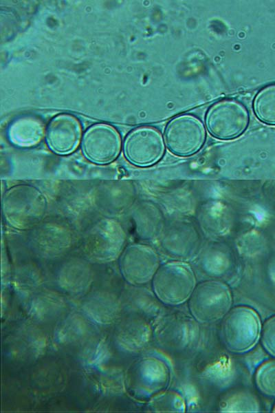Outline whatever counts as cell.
Returning a JSON list of instances; mask_svg holds the SVG:
<instances>
[{
  "mask_svg": "<svg viewBox=\"0 0 275 413\" xmlns=\"http://www.w3.org/2000/svg\"><path fill=\"white\" fill-rule=\"evenodd\" d=\"M48 202L37 187L27 184L14 185L2 197L1 211L6 222L17 230H30L45 218Z\"/></svg>",
  "mask_w": 275,
  "mask_h": 413,
  "instance_id": "1",
  "label": "cell"
},
{
  "mask_svg": "<svg viewBox=\"0 0 275 413\" xmlns=\"http://www.w3.org/2000/svg\"><path fill=\"white\" fill-rule=\"evenodd\" d=\"M125 375L126 390L140 401H149L166 390L171 381L168 364L154 355H145L135 359Z\"/></svg>",
  "mask_w": 275,
  "mask_h": 413,
  "instance_id": "2",
  "label": "cell"
},
{
  "mask_svg": "<svg viewBox=\"0 0 275 413\" xmlns=\"http://www.w3.org/2000/svg\"><path fill=\"white\" fill-rule=\"evenodd\" d=\"M261 330L258 313L251 307L237 306L232 308L222 319L220 335L228 351L241 354L254 347L260 338Z\"/></svg>",
  "mask_w": 275,
  "mask_h": 413,
  "instance_id": "3",
  "label": "cell"
},
{
  "mask_svg": "<svg viewBox=\"0 0 275 413\" xmlns=\"http://www.w3.org/2000/svg\"><path fill=\"white\" fill-rule=\"evenodd\" d=\"M153 328V338L157 344L174 353L190 348L199 333L198 322L194 317L177 310L160 314Z\"/></svg>",
  "mask_w": 275,
  "mask_h": 413,
  "instance_id": "4",
  "label": "cell"
},
{
  "mask_svg": "<svg viewBox=\"0 0 275 413\" xmlns=\"http://www.w3.org/2000/svg\"><path fill=\"white\" fill-rule=\"evenodd\" d=\"M195 286L196 278L190 266L178 261L160 265L152 279L154 294L160 302L168 306L188 301Z\"/></svg>",
  "mask_w": 275,
  "mask_h": 413,
  "instance_id": "5",
  "label": "cell"
},
{
  "mask_svg": "<svg viewBox=\"0 0 275 413\" xmlns=\"http://www.w3.org/2000/svg\"><path fill=\"white\" fill-rule=\"evenodd\" d=\"M188 301L190 315L201 324H212L222 319L232 305L230 288L215 279L196 284Z\"/></svg>",
  "mask_w": 275,
  "mask_h": 413,
  "instance_id": "6",
  "label": "cell"
},
{
  "mask_svg": "<svg viewBox=\"0 0 275 413\" xmlns=\"http://www.w3.org/2000/svg\"><path fill=\"white\" fill-rule=\"evenodd\" d=\"M126 235L121 225L111 219H102L86 234L83 249L87 257L97 263L111 262L124 249Z\"/></svg>",
  "mask_w": 275,
  "mask_h": 413,
  "instance_id": "7",
  "label": "cell"
},
{
  "mask_svg": "<svg viewBox=\"0 0 275 413\" xmlns=\"http://www.w3.org/2000/svg\"><path fill=\"white\" fill-rule=\"evenodd\" d=\"M249 121V114L245 106L231 99L214 103L206 116L209 132L221 140H230L239 136L248 127Z\"/></svg>",
  "mask_w": 275,
  "mask_h": 413,
  "instance_id": "8",
  "label": "cell"
},
{
  "mask_svg": "<svg viewBox=\"0 0 275 413\" xmlns=\"http://www.w3.org/2000/svg\"><path fill=\"white\" fill-rule=\"evenodd\" d=\"M206 133L202 122L191 114L173 118L165 129V140L174 154L188 156L197 152L204 145Z\"/></svg>",
  "mask_w": 275,
  "mask_h": 413,
  "instance_id": "9",
  "label": "cell"
},
{
  "mask_svg": "<svg viewBox=\"0 0 275 413\" xmlns=\"http://www.w3.org/2000/svg\"><path fill=\"white\" fill-rule=\"evenodd\" d=\"M123 150L126 159L131 164L146 167L155 164L162 158L165 145L163 137L157 129L142 126L128 134Z\"/></svg>",
  "mask_w": 275,
  "mask_h": 413,
  "instance_id": "10",
  "label": "cell"
},
{
  "mask_svg": "<svg viewBox=\"0 0 275 413\" xmlns=\"http://www.w3.org/2000/svg\"><path fill=\"white\" fill-rule=\"evenodd\" d=\"M119 258L121 274L131 286H142L152 281L160 266L155 250L142 244L127 246Z\"/></svg>",
  "mask_w": 275,
  "mask_h": 413,
  "instance_id": "11",
  "label": "cell"
},
{
  "mask_svg": "<svg viewBox=\"0 0 275 413\" xmlns=\"http://www.w3.org/2000/svg\"><path fill=\"white\" fill-rule=\"evenodd\" d=\"M118 131L107 124H96L90 127L82 139V151L91 162L104 165L113 162L119 156L122 147Z\"/></svg>",
  "mask_w": 275,
  "mask_h": 413,
  "instance_id": "12",
  "label": "cell"
},
{
  "mask_svg": "<svg viewBox=\"0 0 275 413\" xmlns=\"http://www.w3.org/2000/svg\"><path fill=\"white\" fill-rule=\"evenodd\" d=\"M153 321L141 316L129 315L117 323L113 339L118 348L125 352L144 350L153 339Z\"/></svg>",
  "mask_w": 275,
  "mask_h": 413,
  "instance_id": "13",
  "label": "cell"
},
{
  "mask_svg": "<svg viewBox=\"0 0 275 413\" xmlns=\"http://www.w3.org/2000/svg\"><path fill=\"white\" fill-rule=\"evenodd\" d=\"M81 126L76 118L60 114L51 120L45 131L49 148L58 155H68L78 147L81 138Z\"/></svg>",
  "mask_w": 275,
  "mask_h": 413,
  "instance_id": "14",
  "label": "cell"
},
{
  "mask_svg": "<svg viewBox=\"0 0 275 413\" xmlns=\"http://www.w3.org/2000/svg\"><path fill=\"white\" fill-rule=\"evenodd\" d=\"M11 356L22 361H34L45 354L47 339L44 332L32 324L19 326L8 339Z\"/></svg>",
  "mask_w": 275,
  "mask_h": 413,
  "instance_id": "15",
  "label": "cell"
},
{
  "mask_svg": "<svg viewBox=\"0 0 275 413\" xmlns=\"http://www.w3.org/2000/svg\"><path fill=\"white\" fill-rule=\"evenodd\" d=\"M81 311L95 324L111 325L119 318L122 310L120 298L111 292L98 290L82 299Z\"/></svg>",
  "mask_w": 275,
  "mask_h": 413,
  "instance_id": "16",
  "label": "cell"
},
{
  "mask_svg": "<svg viewBox=\"0 0 275 413\" xmlns=\"http://www.w3.org/2000/svg\"><path fill=\"white\" fill-rule=\"evenodd\" d=\"M95 324L82 311H74L58 323L54 330L55 341L62 346L82 343L94 335Z\"/></svg>",
  "mask_w": 275,
  "mask_h": 413,
  "instance_id": "17",
  "label": "cell"
},
{
  "mask_svg": "<svg viewBox=\"0 0 275 413\" xmlns=\"http://www.w3.org/2000/svg\"><path fill=\"white\" fill-rule=\"evenodd\" d=\"M122 310L155 321L160 314L161 307L155 295L141 286H132L124 290L120 297Z\"/></svg>",
  "mask_w": 275,
  "mask_h": 413,
  "instance_id": "18",
  "label": "cell"
},
{
  "mask_svg": "<svg viewBox=\"0 0 275 413\" xmlns=\"http://www.w3.org/2000/svg\"><path fill=\"white\" fill-rule=\"evenodd\" d=\"M29 315L34 320L47 322L60 317L66 308L65 298L53 290L38 291L30 296Z\"/></svg>",
  "mask_w": 275,
  "mask_h": 413,
  "instance_id": "19",
  "label": "cell"
},
{
  "mask_svg": "<svg viewBox=\"0 0 275 413\" xmlns=\"http://www.w3.org/2000/svg\"><path fill=\"white\" fill-rule=\"evenodd\" d=\"M58 286L66 293L79 295L85 293L92 282V274L88 265L80 261L65 264L57 277Z\"/></svg>",
  "mask_w": 275,
  "mask_h": 413,
  "instance_id": "20",
  "label": "cell"
},
{
  "mask_svg": "<svg viewBox=\"0 0 275 413\" xmlns=\"http://www.w3.org/2000/svg\"><path fill=\"white\" fill-rule=\"evenodd\" d=\"M43 123L33 117H23L16 120L8 129V137L14 145L29 147L36 145L43 139Z\"/></svg>",
  "mask_w": 275,
  "mask_h": 413,
  "instance_id": "21",
  "label": "cell"
},
{
  "mask_svg": "<svg viewBox=\"0 0 275 413\" xmlns=\"http://www.w3.org/2000/svg\"><path fill=\"white\" fill-rule=\"evenodd\" d=\"M222 412H258L260 403L257 397L248 390H235L225 394L219 403Z\"/></svg>",
  "mask_w": 275,
  "mask_h": 413,
  "instance_id": "22",
  "label": "cell"
},
{
  "mask_svg": "<svg viewBox=\"0 0 275 413\" xmlns=\"http://www.w3.org/2000/svg\"><path fill=\"white\" fill-rule=\"evenodd\" d=\"M82 344L79 357L85 366L98 368L109 359L111 349L104 337L94 335Z\"/></svg>",
  "mask_w": 275,
  "mask_h": 413,
  "instance_id": "23",
  "label": "cell"
},
{
  "mask_svg": "<svg viewBox=\"0 0 275 413\" xmlns=\"http://www.w3.org/2000/svg\"><path fill=\"white\" fill-rule=\"evenodd\" d=\"M148 409L155 412H184L186 403L177 391L166 390L148 401Z\"/></svg>",
  "mask_w": 275,
  "mask_h": 413,
  "instance_id": "24",
  "label": "cell"
},
{
  "mask_svg": "<svg viewBox=\"0 0 275 413\" xmlns=\"http://www.w3.org/2000/svg\"><path fill=\"white\" fill-rule=\"evenodd\" d=\"M253 107L260 120L275 125V84L265 87L256 94Z\"/></svg>",
  "mask_w": 275,
  "mask_h": 413,
  "instance_id": "25",
  "label": "cell"
},
{
  "mask_svg": "<svg viewBox=\"0 0 275 413\" xmlns=\"http://www.w3.org/2000/svg\"><path fill=\"white\" fill-rule=\"evenodd\" d=\"M98 385L105 394H122L126 390L125 373L118 368L104 369L99 374Z\"/></svg>",
  "mask_w": 275,
  "mask_h": 413,
  "instance_id": "26",
  "label": "cell"
},
{
  "mask_svg": "<svg viewBox=\"0 0 275 413\" xmlns=\"http://www.w3.org/2000/svg\"><path fill=\"white\" fill-rule=\"evenodd\" d=\"M254 379L263 394L275 396V359L263 362L255 372Z\"/></svg>",
  "mask_w": 275,
  "mask_h": 413,
  "instance_id": "27",
  "label": "cell"
},
{
  "mask_svg": "<svg viewBox=\"0 0 275 413\" xmlns=\"http://www.w3.org/2000/svg\"><path fill=\"white\" fill-rule=\"evenodd\" d=\"M260 338L263 348L275 357V315L265 321L261 326Z\"/></svg>",
  "mask_w": 275,
  "mask_h": 413,
  "instance_id": "28",
  "label": "cell"
},
{
  "mask_svg": "<svg viewBox=\"0 0 275 413\" xmlns=\"http://www.w3.org/2000/svg\"><path fill=\"white\" fill-rule=\"evenodd\" d=\"M272 412H275V404H274V407H273V408H272Z\"/></svg>",
  "mask_w": 275,
  "mask_h": 413,
  "instance_id": "29",
  "label": "cell"
}]
</instances>
